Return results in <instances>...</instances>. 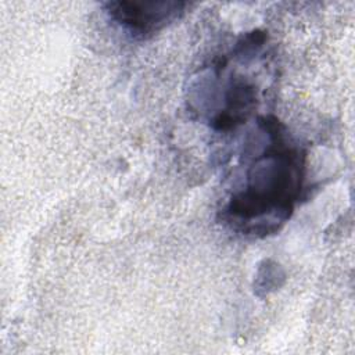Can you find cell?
Segmentation results:
<instances>
[{"label": "cell", "instance_id": "cell-1", "mask_svg": "<svg viewBox=\"0 0 355 355\" xmlns=\"http://www.w3.org/2000/svg\"><path fill=\"white\" fill-rule=\"evenodd\" d=\"M268 126L270 144L254 158L244 186L232 194L226 207L230 225L254 236L277 230L290 218L302 187L304 153L284 143L275 118H268Z\"/></svg>", "mask_w": 355, "mask_h": 355}, {"label": "cell", "instance_id": "cell-2", "mask_svg": "<svg viewBox=\"0 0 355 355\" xmlns=\"http://www.w3.org/2000/svg\"><path fill=\"white\" fill-rule=\"evenodd\" d=\"M107 12L119 25L136 36L146 37L178 19L186 3L182 1H111Z\"/></svg>", "mask_w": 355, "mask_h": 355}]
</instances>
